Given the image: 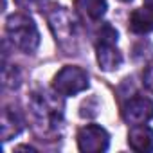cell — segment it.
Returning a JSON list of instances; mask_svg holds the SVG:
<instances>
[{
	"mask_svg": "<svg viewBox=\"0 0 153 153\" xmlns=\"http://www.w3.org/2000/svg\"><path fill=\"white\" fill-rule=\"evenodd\" d=\"M63 96L56 90L33 92L29 97V115L34 130L42 137H52L63 128Z\"/></svg>",
	"mask_w": 153,
	"mask_h": 153,
	"instance_id": "1",
	"label": "cell"
},
{
	"mask_svg": "<svg viewBox=\"0 0 153 153\" xmlns=\"http://www.w3.org/2000/svg\"><path fill=\"white\" fill-rule=\"evenodd\" d=\"M6 34L11 45L25 54H33L40 45V31L25 13H13L6 20Z\"/></svg>",
	"mask_w": 153,
	"mask_h": 153,
	"instance_id": "2",
	"label": "cell"
},
{
	"mask_svg": "<svg viewBox=\"0 0 153 153\" xmlns=\"http://www.w3.org/2000/svg\"><path fill=\"white\" fill-rule=\"evenodd\" d=\"M47 22L56 38V43L61 49L68 51V54H72L78 45V25L70 13L61 6H52L47 11Z\"/></svg>",
	"mask_w": 153,
	"mask_h": 153,
	"instance_id": "3",
	"label": "cell"
},
{
	"mask_svg": "<svg viewBox=\"0 0 153 153\" xmlns=\"http://www.w3.org/2000/svg\"><path fill=\"white\" fill-rule=\"evenodd\" d=\"M90 87V78L88 72L78 65H67L61 70L56 72L52 79V90H56L63 97L78 96Z\"/></svg>",
	"mask_w": 153,
	"mask_h": 153,
	"instance_id": "4",
	"label": "cell"
},
{
	"mask_svg": "<svg viewBox=\"0 0 153 153\" xmlns=\"http://www.w3.org/2000/svg\"><path fill=\"white\" fill-rule=\"evenodd\" d=\"M78 148L83 153H103L110 146V133L99 124H87L78 131Z\"/></svg>",
	"mask_w": 153,
	"mask_h": 153,
	"instance_id": "5",
	"label": "cell"
},
{
	"mask_svg": "<svg viewBox=\"0 0 153 153\" xmlns=\"http://www.w3.org/2000/svg\"><path fill=\"white\" fill-rule=\"evenodd\" d=\"M123 119L130 124H148L153 119V101L144 96H133L123 105Z\"/></svg>",
	"mask_w": 153,
	"mask_h": 153,
	"instance_id": "6",
	"label": "cell"
},
{
	"mask_svg": "<svg viewBox=\"0 0 153 153\" xmlns=\"http://www.w3.org/2000/svg\"><path fill=\"white\" fill-rule=\"evenodd\" d=\"M115 45L117 43H96V58L105 72H114L123 65V52Z\"/></svg>",
	"mask_w": 153,
	"mask_h": 153,
	"instance_id": "7",
	"label": "cell"
},
{
	"mask_svg": "<svg viewBox=\"0 0 153 153\" xmlns=\"http://www.w3.org/2000/svg\"><path fill=\"white\" fill-rule=\"evenodd\" d=\"M128 146L139 153L153 151V128L148 124H135L128 130Z\"/></svg>",
	"mask_w": 153,
	"mask_h": 153,
	"instance_id": "8",
	"label": "cell"
},
{
	"mask_svg": "<svg viewBox=\"0 0 153 153\" xmlns=\"http://www.w3.org/2000/svg\"><path fill=\"white\" fill-rule=\"evenodd\" d=\"M74 7L81 20L88 24H96L106 15L108 4L106 0H74Z\"/></svg>",
	"mask_w": 153,
	"mask_h": 153,
	"instance_id": "9",
	"label": "cell"
},
{
	"mask_svg": "<svg viewBox=\"0 0 153 153\" xmlns=\"http://www.w3.org/2000/svg\"><path fill=\"white\" fill-rule=\"evenodd\" d=\"M24 130V119L22 115L13 110V108H4L2 110V119H0V135H2V140L7 142L11 139H15L16 135H20Z\"/></svg>",
	"mask_w": 153,
	"mask_h": 153,
	"instance_id": "10",
	"label": "cell"
},
{
	"mask_svg": "<svg viewBox=\"0 0 153 153\" xmlns=\"http://www.w3.org/2000/svg\"><path fill=\"white\" fill-rule=\"evenodd\" d=\"M128 27L135 34H148L153 33V9L151 7H140L131 11L128 18Z\"/></svg>",
	"mask_w": 153,
	"mask_h": 153,
	"instance_id": "11",
	"label": "cell"
},
{
	"mask_svg": "<svg viewBox=\"0 0 153 153\" xmlns=\"http://www.w3.org/2000/svg\"><path fill=\"white\" fill-rule=\"evenodd\" d=\"M20 79H22V76H20L18 68L7 65L4 61V67H2V81H4V87H7V88H18L20 87Z\"/></svg>",
	"mask_w": 153,
	"mask_h": 153,
	"instance_id": "12",
	"label": "cell"
},
{
	"mask_svg": "<svg viewBox=\"0 0 153 153\" xmlns=\"http://www.w3.org/2000/svg\"><path fill=\"white\" fill-rule=\"evenodd\" d=\"M119 33L110 24H101V27L96 33V43H117Z\"/></svg>",
	"mask_w": 153,
	"mask_h": 153,
	"instance_id": "13",
	"label": "cell"
},
{
	"mask_svg": "<svg viewBox=\"0 0 153 153\" xmlns=\"http://www.w3.org/2000/svg\"><path fill=\"white\" fill-rule=\"evenodd\" d=\"M142 83H144L146 90H149L153 94V63L144 68V72H142Z\"/></svg>",
	"mask_w": 153,
	"mask_h": 153,
	"instance_id": "14",
	"label": "cell"
},
{
	"mask_svg": "<svg viewBox=\"0 0 153 153\" xmlns=\"http://www.w3.org/2000/svg\"><path fill=\"white\" fill-rule=\"evenodd\" d=\"M142 2H144L146 7H151V9H153V0H142Z\"/></svg>",
	"mask_w": 153,
	"mask_h": 153,
	"instance_id": "15",
	"label": "cell"
},
{
	"mask_svg": "<svg viewBox=\"0 0 153 153\" xmlns=\"http://www.w3.org/2000/svg\"><path fill=\"white\" fill-rule=\"evenodd\" d=\"M16 149H29V151H34V148H33V146H18Z\"/></svg>",
	"mask_w": 153,
	"mask_h": 153,
	"instance_id": "16",
	"label": "cell"
},
{
	"mask_svg": "<svg viewBox=\"0 0 153 153\" xmlns=\"http://www.w3.org/2000/svg\"><path fill=\"white\" fill-rule=\"evenodd\" d=\"M25 2H38V0H18V4H25Z\"/></svg>",
	"mask_w": 153,
	"mask_h": 153,
	"instance_id": "17",
	"label": "cell"
},
{
	"mask_svg": "<svg viewBox=\"0 0 153 153\" xmlns=\"http://www.w3.org/2000/svg\"><path fill=\"white\" fill-rule=\"evenodd\" d=\"M119 2H131V0H119Z\"/></svg>",
	"mask_w": 153,
	"mask_h": 153,
	"instance_id": "18",
	"label": "cell"
}]
</instances>
